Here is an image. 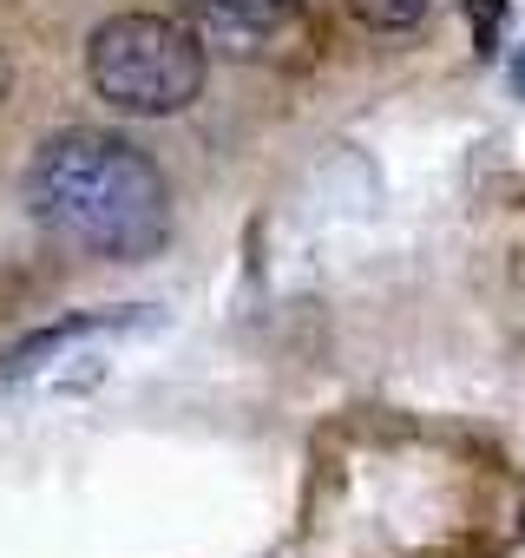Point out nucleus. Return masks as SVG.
<instances>
[{
	"label": "nucleus",
	"instance_id": "4",
	"mask_svg": "<svg viewBox=\"0 0 525 558\" xmlns=\"http://www.w3.org/2000/svg\"><path fill=\"white\" fill-rule=\"evenodd\" d=\"M466 14H473V40H479V53H492L499 21H505V0H466Z\"/></svg>",
	"mask_w": 525,
	"mask_h": 558
},
{
	"label": "nucleus",
	"instance_id": "3",
	"mask_svg": "<svg viewBox=\"0 0 525 558\" xmlns=\"http://www.w3.org/2000/svg\"><path fill=\"white\" fill-rule=\"evenodd\" d=\"M349 14L375 34H414L434 14V0H349Z\"/></svg>",
	"mask_w": 525,
	"mask_h": 558
},
{
	"label": "nucleus",
	"instance_id": "2",
	"mask_svg": "<svg viewBox=\"0 0 525 558\" xmlns=\"http://www.w3.org/2000/svg\"><path fill=\"white\" fill-rule=\"evenodd\" d=\"M86 80L119 112L171 119L204 93V40L171 14H112L86 40Z\"/></svg>",
	"mask_w": 525,
	"mask_h": 558
},
{
	"label": "nucleus",
	"instance_id": "1",
	"mask_svg": "<svg viewBox=\"0 0 525 558\" xmlns=\"http://www.w3.org/2000/svg\"><path fill=\"white\" fill-rule=\"evenodd\" d=\"M27 210L47 236L112 263H138L171 236V184L119 132L47 138L27 165Z\"/></svg>",
	"mask_w": 525,
	"mask_h": 558
},
{
	"label": "nucleus",
	"instance_id": "7",
	"mask_svg": "<svg viewBox=\"0 0 525 558\" xmlns=\"http://www.w3.org/2000/svg\"><path fill=\"white\" fill-rule=\"evenodd\" d=\"M0 93H8V66H0Z\"/></svg>",
	"mask_w": 525,
	"mask_h": 558
},
{
	"label": "nucleus",
	"instance_id": "5",
	"mask_svg": "<svg viewBox=\"0 0 525 558\" xmlns=\"http://www.w3.org/2000/svg\"><path fill=\"white\" fill-rule=\"evenodd\" d=\"M217 8H243V14H277V8H290V0H217Z\"/></svg>",
	"mask_w": 525,
	"mask_h": 558
},
{
	"label": "nucleus",
	"instance_id": "6",
	"mask_svg": "<svg viewBox=\"0 0 525 558\" xmlns=\"http://www.w3.org/2000/svg\"><path fill=\"white\" fill-rule=\"evenodd\" d=\"M505 80H512V93H518V99H525V47H518V53H512V60H505Z\"/></svg>",
	"mask_w": 525,
	"mask_h": 558
}]
</instances>
